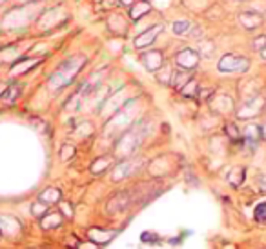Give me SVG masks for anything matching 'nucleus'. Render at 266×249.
Here are the masks:
<instances>
[{"label": "nucleus", "instance_id": "1", "mask_svg": "<svg viewBox=\"0 0 266 249\" xmlns=\"http://www.w3.org/2000/svg\"><path fill=\"white\" fill-rule=\"evenodd\" d=\"M86 64V58L84 57H71L68 58L66 62L60 64L58 69L53 73V77L50 79L51 89H60V87H66L68 84H71V80L79 75V71Z\"/></svg>", "mask_w": 266, "mask_h": 249}, {"label": "nucleus", "instance_id": "2", "mask_svg": "<svg viewBox=\"0 0 266 249\" xmlns=\"http://www.w3.org/2000/svg\"><path fill=\"white\" fill-rule=\"evenodd\" d=\"M219 71L223 73H245L250 67V60L239 55H225L219 60Z\"/></svg>", "mask_w": 266, "mask_h": 249}, {"label": "nucleus", "instance_id": "3", "mask_svg": "<svg viewBox=\"0 0 266 249\" xmlns=\"http://www.w3.org/2000/svg\"><path fill=\"white\" fill-rule=\"evenodd\" d=\"M141 128H133L131 131H128V133L122 135V138L119 140V144H117V151L121 155H131L133 151H135V147H137L139 144H141L142 140V131H139Z\"/></svg>", "mask_w": 266, "mask_h": 249}, {"label": "nucleus", "instance_id": "4", "mask_svg": "<svg viewBox=\"0 0 266 249\" xmlns=\"http://www.w3.org/2000/svg\"><path fill=\"white\" fill-rule=\"evenodd\" d=\"M141 166H142V160H139V158H128V160L121 162L113 169V180L128 179L129 175H133L137 169H141Z\"/></svg>", "mask_w": 266, "mask_h": 249}, {"label": "nucleus", "instance_id": "5", "mask_svg": "<svg viewBox=\"0 0 266 249\" xmlns=\"http://www.w3.org/2000/svg\"><path fill=\"white\" fill-rule=\"evenodd\" d=\"M199 53L195 49H183L175 55V64L181 67V69H195L199 66Z\"/></svg>", "mask_w": 266, "mask_h": 249}, {"label": "nucleus", "instance_id": "6", "mask_svg": "<svg viewBox=\"0 0 266 249\" xmlns=\"http://www.w3.org/2000/svg\"><path fill=\"white\" fill-rule=\"evenodd\" d=\"M266 108V98L262 95H257L254 96V98L250 100V102H246L245 106H242L241 109H239L237 116L239 118H248V116H257L259 113L262 111V109Z\"/></svg>", "mask_w": 266, "mask_h": 249}, {"label": "nucleus", "instance_id": "7", "mask_svg": "<svg viewBox=\"0 0 266 249\" xmlns=\"http://www.w3.org/2000/svg\"><path fill=\"white\" fill-rule=\"evenodd\" d=\"M133 198H131V193L129 191H121L117 193L115 196H112L108 202V213H112V215H115V213H121L124 211V209H128L129 206H131Z\"/></svg>", "mask_w": 266, "mask_h": 249}, {"label": "nucleus", "instance_id": "8", "mask_svg": "<svg viewBox=\"0 0 266 249\" xmlns=\"http://www.w3.org/2000/svg\"><path fill=\"white\" fill-rule=\"evenodd\" d=\"M141 62L148 71H159L164 66V55L161 51H148L141 55Z\"/></svg>", "mask_w": 266, "mask_h": 249}, {"label": "nucleus", "instance_id": "9", "mask_svg": "<svg viewBox=\"0 0 266 249\" xmlns=\"http://www.w3.org/2000/svg\"><path fill=\"white\" fill-rule=\"evenodd\" d=\"M162 29H164V26L157 24V26H153V28L148 29V31H144L142 35H139V37L135 38V47L142 49V47H146V46H151V44L155 42V38L159 37V33H161Z\"/></svg>", "mask_w": 266, "mask_h": 249}, {"label": "nucleus", "instance_id": "10", "mask_svg": "<svg viewBox=\"0 0 266 249\" xmlns=\"http://www.w3.org/2000/svg\"><path fill=\"white\" fill-rule=\"evenodd\" d=\"M150 11H151V6L148 4V0H137V2L129 8V18L137 22L141 20L142 17H146Z\"/></svg>", "mask_w": 266, "mask_h": 249}, {"label": "nucleus", "instance_id": "11", "mask_svg": "<svg viewBox=\"0 0 266 249\" xmlns=\"http://www.w3.org/2000/svg\"><path fill=\"white\" fill-rule=\"evenodd\" d=\"M239 20H241V24L245 26L246 29H257L262 22V17L254 11H246V13H241Z\"/></svg>", "mask_w": 266, "mask_h": 249}, {"label": "nucleus", "instance_id": "12", "mask_svg": "<svg viewBox=\"0 0 266 249\" xmlns=\"http://www.w3.org/2000/svg\"><path fill=\"white\" fill-rule=\"evenodd\" d=\"M108 28L112 29V31H115V33H126V20L121 17V15H112V17L108 18Z\"/></svg>", "mask_w": 266, "mask_h": 249}, {"label": "nucleus", "instance_id": "13", "mask_svg": "<svg viewBox=\"0 0 266 249\" xmlns=\"http://www.w3.org/2000/svg\"><path fill=\"white\" fill-rule=\"evenodd\" d=\"M245 138H246V142H248V144L255 145V142H259L262 138L261 128H259V126H255V124L248 126V128H246V131H245Z\"/></svg>", "mask_w": 266, "mask_h": 249}, {"label": "nucleus", "instance_id": "14", "mask_svg": "<svg viewBox=\"0 0 266 249\" xmlns=\"http://www.w3.org/2000/svg\"><path fill=\"white\" fill-rule=\"evenodd\" d=\"M190 80V75L186 73V69H181V71H173V75H171V86L177 87V89H183L186 86V82Z\"/></svg>", "mask_w": 266, "mask_h": 249}, {"label": "nucleus", "instance_id": "15", "mask_svg": "<svg viewBox=\"0 0 266 249\" xmlns=\"http://www.w3.org/2000/svg\"><path fill=\"white\" fill-rule=\"evenodd\" d=\"M60 224H62V215L60 213H46V215L42 216V226L46 229L57 228Z\"/></svg>", "mask_w": 266, "mask_h": 249}, {"label": "nucleus", "instance_id": "16", "mask_svg": "<svg viewBox=\"0 0 266 249\" xmlns=\"http://www.w3.org/2000/svg\"><path fill=\"white\" fill-rule=\"evenodd\" d=\"M40 62V60H22V62H17L15 66H13V69H11V73L15 75V73H26V71L29 69V67H33V66H37V64Z\"/></svg>", "mask_w": 266, "mask_h": 249}, {"label": "nucleus", "instance_id": "17", "mask_svg": "<svg viewBox=\"0 0 266 249\" xmlns=\"http://www.w3.org/2000/svg\"><path fill=\"white\" fill-rule=\"evenodd\" d=\"M58 200H60V191H57V189H48L40 195V202L44 204H53Z\"/></svg>", "mask_w": 266, "mask_h": 249}, {"label": "nucleus", "instance_id": "18", "mask_svg": "<svg viewBox=\"0 0 266 249\" xmlns=\"http://www.w3.org/2000/svg\"><path fill=\"white\" fill-rule=\"evenodd\" d=\"M228 180H230V184H232V186H241L242 180H245V169H241V167L233 169L232 173H230Z\"/></svg>", "mask_w": 266, "mask_h": 249}, {"label": "nucleus", "instance_id": "19", "mask_svg": "<svg viewBox=\"0 0 266 249\" xmlns=\"http://www.w3.org/2000/svg\"><path fill=\"white\" fill-rule=\"evenodd\" d=\"M190 29H191V24L188 20L173 22V33L175 35H186V33H190Z\"/></svg>", "mask_w": 266, "mask_h": 249}, {"label": "nucleus", "instance_id": "20", "mask_svg": "<svg viewBox=\"0 0 266 249\" xmlns=\"http://www.w3.org/2000/svg\"><path fill=\"white\" fill-rule=\"evenodd\" d=\"M18 93H20V87H18V84H13V86L8 87V91L2 95V100H6V102H13V100H17Z\"/></svg>", "mask_w": 266, "mask_h": 249}, {"label": "nucleus", "instance_id": "21", "mask_svg": "<svg viewBox=\"0 0 266 249\" xmlns=\"http://www.w3.org/2000/svg\"><path fill=\"white\" fill-rule=\"evenodd\" d=\"M197 89H199V87H197V82L193 79H190L186 82V86L181 89V93H183L184 96H195L197 95Z\"/></svg>", "mask_w": 266, "mask_h": 249}, {"label": "nucleus", "instance_id": "22", "mask_svg": "<svg viewBox=\"0 0 266 249\" xmlns=\"http://www.w3.org/2000/svg\"><path fill=\"white\" fill-rule=\"evenodd\" d=\"M255 220L259 224H266V202L259 204L257 208H255Z\"/></svg>", "mask_w": 266, "mask_h": 249}, {"label": "nucleus", "instance_id": "23", "mask_svg": "<svg viewBox=\"0 0 266 249\" xmlns=\"http://www.w3.org/2000/svg\"><path fill=\"white\" fill-rule=\"evenodd\" d=\"M108 164H109V158L108 157L99 158V160H97V162L92 166V173H100V169H102V167L106 169V167H108Z\"/></svg>", "mask_w": 266, "mask_h": 249}, {"label": "nucleus", "instance_id": "24", "mask_svg": "<svg viewBox=\"0 0 266 249\" xmlns=\"http://www.w3.org/2000/svg\"><path fill=\"white\" fill-rule=\"evenodd\" d=\"M226 133H228V137L233 138V140H239V138H241L239 128L235 124H226Z\"/></svg>", "mask_w": 266, "mask_h": 249}, {"label": "nucleus", "instance_id": "25", "mask_svg": "<svg viewBox=\"0 0 266 249\" xmlns=\"http://www.w3.org/2000/svg\"><path fill=\"white\" fill-rule=\"evenodd\" d=\"M254 47L257 51H262L266 47V35H261V37H257L254 40Z\"/></svg>", "mask_w": 266, "mask_h": 249}, {"label": "nucleus", "instance_id": "26", "mask_svg": "<svg viewBox=\"0 0 266 249\" xmlns=\"http://www.w3.org/2000/svg\"><path fill=\"white\" fill-rule=\"evenodd\" d=\"M71 153H75V150H73L71 145H66V147H64V150H62V158H64V160H68Z\"/></svg>", "mask_w": 266, "mask_h": 249}, {"label": "nucleus", "instance_id": "27", "mask_svg": "<svg viewBox=\"0 0 266 249\" xmlns=\"http://www.w3.org/2000/svg\"><path fill=\"white\" fill-rule=\"evenodd\" d=\"M135 2H137V0H121V4L122 6H128V8H131Z\"/></svg>", "mask_w": 266, "mask_h": 249}, {"label": "nucleus", "instance_id": "28", "mask_svg": "<svg viewBox=\"0 0 266 249\" xmlns=\"http://www.w3.org/2000/svg\"><path fill=\"white\" fill-rule=\"evenodd\" d=\"M210 95H212V91H210V89H208V91H206V89H201V98H208Z\"/></svg>", "mask_w": 266, "mask_h": 249}, {"label": "nucleus", "instance_id": "29", "mask_svg": "<svg viewBox=\"0 0 266 249\" xmlns=\"http://www.w3.org/2000/svg\"><path fill=\"white\" fill-rule=\"evenodd\" d=\"M259 182H261V189H262V191H266V177H261V179H259Z\"/></svg>", "mask_w": 266, "mask_h": 249}, {"label": "nucleus", "instance_id": "30", "mask_svg": "<svg viewBox=\"0 0 266 249\" xmlns=\"http://www.w3.org/2000/svg\"><path fill=\"white\" fill-rule=\"evenodd\" d=\"M79 249H97V247H95L93 244H90V245H80Z\"/></svg>", "mask_w": 266, "mask_h": 249}, {"label": "nucleus", "instance_id": "31", "mask_svg": "<svg viewBox=\"0 0 266 249\" xmlns=\"http://www.w3.org/2000/svg\"><path fill=\"white\" fill-rule=\"evenodd\" d=\"M261 131H262V138H266V124L261 128Z\"/></svg>", "mask_w": 266, "mask_h": 249}, {"label": "nucleus", "instance_id": "32", "mask_svg": "<svg viewBox=\"0 0 266 249\" xmlns=\"http://www.w3.org/2000/svg\"><path fill=\"white\" fill-rule=\"evenodd\" d=\"M261 55H262V58H264V60H266V47H264V49L261 51Z\"/></svg>", "mask_w": 266, "mask_h": 249}, {"label": "nucleus", "instance_id": "33", "mask_svg": "<svg viewBox=\"0 0 266 249\" xmlns=\"http://www.w3.org/2000/svg\"><path fill=\"white\" fill-rule=\"evenodd\" d=\"M22 2H29V0H22Z\"/></svg>", "mask_w": 266, "mask_h": 249}, {"label": "nucleus", "instance_id": "34", "mask_svg": "<svg viewBox=\"0 0 266 249\" xmlns=\"http://www.w3.org/2000/svg\"><path fill=\"white\" fill-rule=\"evenodd\" d=\"M0 2H2V0H0Z\"/></svg>", "mask_w": 266, "mask_h": 249}]
</instances>
